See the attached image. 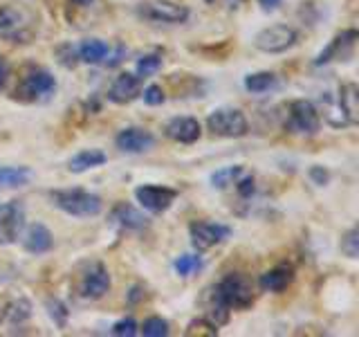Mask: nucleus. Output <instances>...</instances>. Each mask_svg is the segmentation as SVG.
<instances>
[{"mask_svg":"<svg viewBox=\"0 0 359 337\" xmlns=\"http://www.w3.org/2000/svg\"><path fill=\"white\" fill-rule=\"evenodd\" d=\"M39 32V16L25 3L0 5V39L7 43H29Z\"/></svg>","mask_w":359,"mask_h":337,"instance_id":"1","label":"nucleus"},{"mask_svg":"<svg viewBox=\"0 0 359 337\" xmlns=\"http://www.w3.org/2000/svg\"><path fill=\"white\" fill-rule=\"evenodd\" d=\"M213 301L229 310H245L254 303V281L243 272H229L213 288Z\"/></svg>","mask_w":359,"mask_h":337,"instance_id":"2","label":"nucleus"},{"mask_svg":"<svg viewBox=\"0 0 359 337\" xmlns=\"http://www.w3.org/2000/svg\"><path fill=\"white\" fill-rule=\"evenodd\" d=\"M56 93V79L50 70L39 65H29L22 72L20 81L14 90V99L22 104H36V101H48Z\"/></svg>","mask_w":359,"mask_h":337,"instance_id":"3","label":"nucleus"},{"mask_svg":"<svg viewBox=\"0 0 359 337\" xmlns=\"http://www.w3.org/2000/svg\"><path fill=\"white\" fill-rule=\"evenodd\" d=\"M54 207L65 211L67 216L76 218H93L99 216L104 209V202L97 194H90L86 189H56L50 194Z\"/></svg>","mask_w":359,"mask_h":337,"instance_id":"4","label":"nucleus"},{"mask_svg":"<svg viewBox=\"0 0 359 337\" xmlns=\"http://www.w3.org/2000/svg\"><path fill=\"white\" fill-rule=\"evenodd\" d=\"M207 128L218 135V138H243L250 131V124H247L245 112L238 108H218L209 112L207 117Z\"/></svg>","mask_w":359,"mask_h":337,"instance_id":"5","label":"nucleus"},{"mask_svg":"<svg viewBox=\"0 0 359 337\" xmlns=\"http://www.w3.org/2000/svg\"><path fill=\"white\" fill-rule=\"evenodd\" d=\"M299 41V32L290 25H269L254 37V48L265 54H283L294 48Z\"/></svg>","mask_w":359,"mask_h":337,"instance_id":"6","label":"nucleus"},{"mask_svg":"<svg viewBox=\"0 0 359 337\" xmlns=\"http://www.w3.org/2000/svg\"><path fill=\"white\" fill-rule=\"evenodd\" d=\"M137 14L146 20H153V22L180 25V22H187L191 11L187 5L173 3V0H149V3H142L137 7Z\"/></svg>","mask_w":359,"mask_h":337,"instance_id":"7","label":"nucleus"},{"mask_svg":"<svg viewBox=\"0 0 359 337\" xmlns=\"http://www.w3.org/2000/svg\"><path fill=\"white\" fill-rule=\"evenodd\" d=\"M110 290V275L104 263H90L86 265V270L79 275L76 281V292L79 297L97 301L101 297H106Z\"/></svg>","mask_w":359,"mask_h":337,"instance_id":"8","label":"nucleus"},{"mask_svg":"<svg viewBox=\"0 0 359 337\" xmlns=\"http://www.w3.org/2000/svg\"><path fill=\"white\" fill-rule=\"evenodd\" d=\"M287 128L299 135H317L321 128V115L317 106L308 99H294L290 101V119Z\"/></svg>","mask_w":359,"mask_h":337,"instance_id":"9","label":"nucleus"},{"mask_svg":"<svg viewBox=\"0 0 359 337\" xmlns=\"http://www.w3.org/2000/svg\"><path fill=\"white\" fill-rule=\"evenodd\" d=\"M25 227V207L18 200L0 202V245H14Z\"/></svg>","mask_w":359,"mask_h":337,"instance_id":"10","label":"nucleus"},{"mask_svg":"<svg viewBox=\"0 0 359 337\" xmlns=\"http://www.w3.org/2000/svg\"><path fill=\"white\" fill-rule=\"evenodd\" d=\"M189 234H191V245H194L198 252H207L211 247L227 241L231 236V227H227V225H222V223L198 220L189 227Z\"/></svg>","mask_w":359,"mask_h":337,"instance_id":"11","label":"nucleus"},{"mask_svg":"<svg viewBox=\"0 0 359 337\" xmlns=\"http://www.w3.org/2000/svg\"><path fill=\"white\" fill-rule=\"evenodd\" d=\"M135 198L151 213H164L177 198V191L162 185H142L135 189Z\"/></svg>","mask_w":359,"mask_h":337,"instance_id":"12","label":"nucleus"},{"mask_svg":"<svg viewBox=\"0 0 359 337\" xmlns=\"http://www.w3.org/2000/svg\"><path fill=\"white\" fill-rule=\"evenodd\" d=\"M357 39H359L357 29H344L341 34H337V37L328 43V48H325V50L317 56V59H314V65H325V63L337 61V59L346 61L348 56L353 54Z\"/></svg>","mask_w":359,"mask_h":337,"instance_id":"13","label":"nucleus"},{"mask_svg":"<svg viewBox=\"0 0 359 337\" xmlns=\"http://www.w3.org/2000/svg\"><path fill=\"white\" fill-rule=\"evenodd\" d=\"M115 144H117V149L123 153H146V151L153 149L155 138H153V133L146 131V128L128 126V128L117 133Z\"/></svg>","mask_w":359,"mask_h":337,"instance_id":"14","label":"nucleus"},{"mask_svg":"<svg viewBox=\"0 0 359 337\" xmlns=\"http://www.w3.org/2000/svg\"><path fill=\"white\" fill-rule=\"evenodd\" d=\"M142 93V77H137L135 72H121L115 81H112L110 90H108V99L112 104H130L133 99H137Z\"/></svg>","mask_w":359,"mask_h":337,"instance_id":"15","label":"nucleus"},{"mask_svg":"<svg viewBox=\"0 0 359 337\" xmlns=\"http://www.w3.org/2000/svg\"><path fill=\"white\" fill-rule=\"evenodd\" d=\"M164 133H166L168 140H173L177 144H194L200 140L202 126L196 117H175L166 124Z\"/></svg>","mask_w":359,"mask_h":337,"instance_id":"16","label":"nucleus"},{"mask_svg":"<svg viewBox=\"0 0 359 337\" xmlns=\"http://www.w3.org/2000/svg\"><path fill=\"white\" fill-rule=\"evenodd\" d=\"M52 245H54V236L43 223L29 225L25 236H22V250L29 254H45L52 250Z\"/></svg>","mask_w":359,"mask_h":337,"instance_id":"17","label":"nucleus"},{"mask_svg":"<svg viewBox=\"0 0 359 337\" xmlns=\"http://www.w3.org/2000/svg\"><path fill=\"white\" fill-rule=\"evenodd\" d=\"M110 218H112V223H117L119 227L130 230V232H140V230L149 227V218H146L140 209L128 205V202H119V205L112 209Z\"/></svg>","mask_w":359,"mask_h":337,"instance_id":"18","label":"nucleus"},{"mask_svg":"<svg viewBox=\"0 0 359 337\" xmlns=\"http://www.w3.org/2000/svg\"><path fill=\"white\" fill-rule=\"evenodd\" d=\"M292 281H294V267L283 263V265H276L272 270H267L265 275H261V288L265 292H283L292 286Z\"/></svg>","mask_w":359,"mask_h":337,"instance_id":"19","label":"nucleus"},{"mask_svg":"<svg viewBox=\"0 0 359 337\" xmlns=\"http://www.w3.org/2000/svg\"><path fill=\"white\" fill-rule=\"evenodd\" d=\"M106 153L99 151V149H83L79 151L70 162H67V168H70L72 173H86L90 168H97L101 164H106Z\"/></svg>","mask_w":359,"mask_h":337,"instance_id":"20","label":"nucleus"},{"mask_svg":"<svg viewBox=\"0 0 359 337\" xmlns=\"http://www.w3.org/2000/svg\"><path fill=\"white\" fill-rule=\"evenodd\" d=\"M108 50H110V45L106 41H101V39H86L76 48V54H79V61H83L88 65H99V63H104Z\"/></svg>","mask_w":359,"mask_h":337,"instance_id":"21","label":"nucleus"},{"mask_svg":"<svg viewBox=\"0 0 359 337\" xmlns=\"http://www.w3.org/2000/svg\"><path fill=\"white\" fill-rule=\"evenodd\" d=\"M339 106L351 124L359 121V88L357 84H344L339 90Z\"/></svg>","mask_w":359,"mask_h":337,"instance_id":"22","label":"nucleus"},{"mask_svg":"<svg viewBox=\"0 0 359 337\" xmlns=\"http://www.w3.org/2000/svg\"><path fill=\"white\" fill-rule=\"evenodd\" d=\"M32 168L27 166H0V189H20L32 180Z\"/></svg>","mask_w":359,"mask_h":337,"instance_id":"23","label":"nucleus"},{"mask_svg":"<svg viewBox=\"0 0 359 337\" xmlns=\"http://www.w3.org/2000/svg\"><path fill=\"white\" fill-rule=\"evenodd\" d=\"M278 79L274 72H254V74H247L245 77V90L252 95H263V93H269L272 88H276Z\"/></svg>","mask_w":359,"mask_h":337,"instance_id":"24","label":"nucleus"},{"mask_svg":"<svg viewBox=\"0 0 359 337\" xmlns=\"http://www.w3.org/2000/svg\"><path fill=\"white\" fill-rule=\"evenodd\" d=\"M3 317H5V322H9V324H22V322H27L29 317H32V303L27 301V299H14L9 303V306L5 308V312H3Z\"/></svg>","mask_w":359,"mask_h":337,"instance_id":"25","label":"nucleus"},{"mask_svg":"<svg viewBox=\"0 0 359 337\" xmlns=\"http://www.w3.org/2000/svg\"><path fill=\"white\" fill-rule=\"evenodd\" d=\"M243 173H245V168L241 164L218 168V171L211 176V185L216 187V189H227V187L236 185V180H238Z\"/></svg>","mask_w":359,"mask_h":337,"instance_id":"26","label":"nucleus"},{"mask_svg":"<svg viewBox=\"0 0 359 337\" xmlns=\"http://www.w3.org/2000/svg\"><path fill=\"white\" fill-rule=\"evenodd\" d=\"M202 265L205 263H202V256L198 254H182L180 258H175V263H173L175 272L180 277H194L196 272H200Z\"/></svg>","mask_w":359,"mask_h":337,"instance_id":"27","label":"nucleus"},{"mask_svg":"<svg viewBox=\"0 0 359 337\" xmlns=\"http://www.w3.org/2000/svg\"><path fill=\"white\" fill-rule=\"evenodd\" d=\"M187 337H216L218 335V326H213L207 317L194 319L184 331Z\"/></svg>","mask_w":359,"mask_h":337,"instance_id":"28","label":"nucleus"},{"mask_svg":"<svg viewBox=\"0 0 359 337\" xmlns=\"http://www.w3.org/2000/svg\"><path fill=\"white\" fill-rule=\"evenodd\" d=\"M140 333L144 337H166L168 333V322L162 319V317H149L144 319V324L140 326Z\"/></svg>","mask_w":359,"mask_h":337,"instance_id":"29","label":"nucleus"},{"mask_svg":"<svg viewBox=\"0 0 359 337\" xmlns=\"http://www.w3.org/2000/svg\"><path fill=\"white\" fill-rule=\"evenodd\" d=\"M162 67V56L160 54H144L137 59V77H151Z\"/></svg>","mask_w":359,"mask_h":337,"instance_id":"30","label":"nucleus"},{"mask_svg":"<svg viewBox=\"0 0 359 337\" xmlns=\"http://www.w3.org/2000/svg\"><path fill=\"white\" fill-rule=\"evenodd\" d=\"M45 306H48V312H50V317L54 319V324L59 326V329H65V324H67V306L61 301V299H48L45 301Z\"/></svg>","mask_w":359,"mask_h":337,"instance_id":"31","label":"nucleus"},{"mask_svg":"<svg viewBox=\"0 0 359 337\" xmlns=\"http://www.w3.org/2000/svg\"><path fill=\"white\" fill-rule=\"evenodd\" d=\"M341 252H344L348 258H357V256H359V230H357V227L348 230V232L341 236Z\"/></svg>","mask_w":359,"mask_h":337,"instance_id":"32","label":"nucleus"},{"mask_svg":"<svg viewBox=\"0 0 359 337\" xmlns=\"http://www.w3.org/2000/svg\"><path fill=\"white\" fill-rule=\"evenodd\" d=\"M229 315H231V310L227 308V306H222V303H218V301H213L211 306H209V312H207V319L213 324V326H224L229 322Z\"/></svg>","mask_w":359,"mask_h":337,"instance_id":"33","label":"nucleus"},{"mask_svg":"<svg viewBox=\"0 0 359 337\" xmlns=\"http://www.w3.org/2000/svg\"><path fill=\"white\" fill-rule=\"evenodd\" d=\"M110 333L117 335V337H135V335L140 333V326H137V322H135L133 317H123V319H119L115 326H112Z\"/></svg>","mask_w":359,"mask_h":337,"instance_id":"34","label":"nucleus"},{"mask_svg":"<svg viewBox=\"0 0 359 337\" xmlns=\"http://www.w3.org/2000/svg\"><path fill=\"white\" fill-rule=\"evenodd\" d=\"M142 97H144L146 106H162L164 101H166V95H164L162 86H157V84H151L149 88H146Z\"/></svg>","mask_w":359,"mask_h":337,"instance_id":"35","label":"nucleus"},{"mask_svg":"<svg viewBox=\"0 0 359 337\" xmlns=\"http://www.w3.org/2000/svg\"><path fill=\"white\" fill-rule=\"evenodd\" d=\"M236 189H238V194L243 196V198H252L254 196V191H256V185H254V178L252 176H241L238 180H236V185H233Z\"/></svg>","mask_w":359,"mask_h":337,"instance_id":"36","label":"nucleus"},{"mask_svg":"<svg viewBox=\"0 0 359 337\" xmlns=\"http://www.w3.org/2000/svg\"><path fill=\"white\" fill-rule=\"evenodd\" d=\"M123 56H126V48H123V45L119 43L117 48H115V52H110V50H108L106 59H104V65L115 67V65H119V63L123 61Z\"/></svg>","mask_w":359,"mask_h":337,"instance_id":"37","label":"nucleus"},{"mask_svg":"<svg viewBox=\"0 0 359 337\" xmlns=\"http://www.w3.org/2000/svg\"><path fill=\"white\" fill-rule=\"evenodd\" d=\"M310 178H312V183L314 185H319V187H323V185H328V180H330V173L325 171L323 166H312L310 168Z\"/></svg>","mask_w":359,"mask_h":337,"instance_id":"38","label":"nucleus"},{"mask_svg":"<svg viewBox=\"0 0 359 337\" xmlns=\"http://www.w3.org/2000/svg\"><path fill=\"white\" fill-rule=\"evenodd\" d=\"M7 79H9V63L3 54H0V90L7 86Z\"/></svg>","mask_w":359,"mask_h":337,"instance_id":"39","label":"nucleus"},{"mask_svg":"<svg viewBox=\"0 0 359 337\" xmlns=\"http://www.w3.org/2000/svg\"><path fill=\"white\" fill-rule=\"evenodd\" d=\"M258 5H261L263 9H276L280 5V0H256Z\"/></svg>","mask_w":359,"mask_h":337,"instance_id":"40","label":"nucleus"},{"mask_svg":"<svg viewBox=\"0 0 359 337\" xmlns=\"http://www.w3.org/2000/svg\"><path fill=\"white\" fill-rule=\"evenodd\" d=\"M142 297H144L142 288H140V286H135V288L130 290V295H128V301H130V303H135V301H137V299H142Z\"/></svg>","mask_w":359,"mask_h":337,"instance_id":"41","label":"nucleus"},{"mask_svg":"<svg viewBox=\"0 0 359 337\" xmlns=\"http://www.w3.org/2000/svg\"><path fill=\"white\" fill-rule=\"evenodd\" d=\"M72 3H76V5L86 7V5H93V0H72Z\"/></svg>","mask_w":359,"mask_h":337,"instance_id":"42","label":"nucleus"},{"mask_svg":"<svg viewBox=\"0 0 359 337\" xmlns=\"http://www.w3.org/2000/svg\"><path fill=\"white\" fill-rule=\"evenodd\" d=\"M229 3H241V0H229Z\"/></svg>","mask_w":359,"mask_h":337,"instance_id":"43","label":"nucleus"},{"mask_svg":"<svg viewBox=\"0 0 359 337\" xmlns=\"http://www.w3.org/2000/svg\"><path fill=\"white\" fill-rule=\"evenodd\" d=\"M209 3H213V0H209Z\"/></svg>","mask_w":359,"mask_h":337,"instance_id":"44","label":"nucleus"}]
</instances>
